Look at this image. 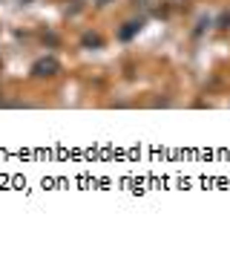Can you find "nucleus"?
<instances>
[{"mask_svg":"<svg viewBox=\"0 0 230 254\" xmlns=\"http://www.w3.org/2000/svg\"><path fill=\"white\" fill-rule=\"evenodd\" d=\"M61 72V61L55 55H44L32 64V78H55Z\"/></svg>","mask_w":230,"mask_h":254,"instance_id":"f257e3e1","label":"nucleus"},{"mask_svg":"<svg viewBox=\"0 0 230 254\" xmlns=\"http://www.w3.org/2000/svg\"><path fill=\"white\" fill-rule=\"evenodd\" d=\"M141 29H144V17L127 20V23H124L121 29H118V41H124V44H127V41H133V38H136V35H138Z\"/></svg>","mask_w":230,"mask_h":254,"instance_id":"f03ea898","label":"nucleus"},{"mask_svg":"<svg viewBox=\"0 0 230 254\" xmlns=\"http://www.w3.org/2000/svg\"><path fill=\"white\" fill-rule=\"evenodd\" d=\"M104 47V35L98 32H84L81 35V49H101Z\"/></svg>","mask_w":230,"mask_h":254,"instance_id":"7ed1b4c3","label":"nucleus"},{"mask_svg":"<svg viewBox=\"0 0 230 254\" xmlns=\"http://www.w3.org/2000/svg\"><path fill=\"white\" fill-rule=\"evenodd\" d=\"M210 26H213V17H210V15H201L199 20H196V29H193V38H201L204 32L210 29Z\"/></svg>","mask_w":230,"mask_h":254,"instance_id":"20e7f679","label":"nucleus"},{"mask_svg":"<svg viewBox=\"0 0 230 254\" xmlns=\"http://www.w3.org/2000/svg\"><path fill=\"white\" fill-rule=\"evenodd\" d=\"M213 26L219 32H230V9H225L219 17H213Z\"/></svg>","mask_w":230,"mask_h":254,"instance_id":"39448f33","label":"nucleus"},{"mask_svg":"<svg viewBox=\"0 0 230 254\" xmlns=\"http://www.w3.org/2000/svg\"><path fill=\"white\" fill-rule=\"evenodd\" d=\"M44 44H49V47H58V35H44Z\"/></svg>","mask_w":230,"mask_h":254,"instance_id":"423d86ee","label":"nucleus"},{"mask_svg":"<svg viewBox=\"0 0 230 254\" xmlns=\"http://www.w3.org/2000/svg\"><path fill=\"white\" fill-rule=\"evenodd\" d=\"M109 3H112V0H95V6H98V9H104V6H109Z\"/></svg>","mask_w":230,"mask_h":254,"instance_id":"0eeeda50","label":"nucleus"},{"mask_svg":"<svg viewBox=\"0 0 230 254\" xmlns=\"http://www.w3.org/2000/svg\"><path fill=\"white\" fill-rule=\"evenodd\" d=\"M133 6H138V9H144V6H150L147 0H133Z\"/></svg>","mask_w":230,"mask_h":254,"instance_id":"6e6552de","label":"nucleus"},{"mask_svg":"<svg viewBox=\"0 0 230 254\" xmlns=\"http://www.w3.org/2000/svg\"><path fill=\"white\" fill-rule=\"evenodd\" d=\"M17 3H20V6H29V3H35V0H17Z\"/></svg>","mask_w":230,"mask_h":254,"instance_id":"1a4fd4ad","label":"nucleus"}]
</instances>
